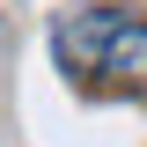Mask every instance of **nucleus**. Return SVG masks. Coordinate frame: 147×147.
<instances>
[{
	"mask_svg": "<svg viewBox=\"0 0 147 147\" xmlns=\"http://www.w3.org/2000/svg\"><path fill=\"white\" fill-rule=\"evenodd\" d=\"M96 74H110V81H125V88L147 96V22H125V30L110 37V52H103Z\"/></svg>",
	"mask_w": 147,
	"mask_h": 147,
	"instance_id": "f03ea898",
	"label": "nucleus"
},
{
	"mask_svg": "<svg viewBox=\"0 0 147 147\" xmlns=\"http://www.w3.org/2000/svg\"><path fill=\"white\" fill-rule=\"evenodd\" d=\"M118 30H125V15H118V7H81V15H59L52 44H59V59H66L74 74H96Z\"/></svg>",
	"mask_w": 147,
	"mask_h": 147,
	"instance_id": "f257e3e1",
	"label": "nucleus"
}]
</instances>
